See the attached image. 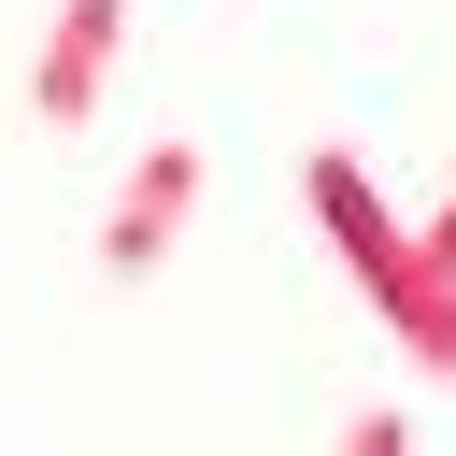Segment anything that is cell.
Returning a JSON list of instances; mask_svg holds the SVG:
<instances>
[{
  "label": "cell",
  "instance_id": "6da1fadb",
  "mask_svg": "<svg viewBox=\"0 0 456 456\" xmlns=\"http://www.w3.org/2000/svg\"><path fill=\"white\" fill-rule=\"evenodd\" d=\"M185 214H200V142H142L128 185H114V214H100V271L142 285V271L185 242Z\"/></svg>",
  "mask_w": 456,
  "mask_h": 456
},
{
  "label": "cell",
  "instance_id": "7a4b0ae2",
  "mask_svg": "<svg viewBox=\"0 0 456 456\" xmlns=\"http://www.w3.org/2000/svg\"><path fill=\"white\" fill-rule=\"evenodd\" d=\"M299 185H314V228H328V256H342V271H356V285H370V299L399 314V271H413V228L385 214V185H370V171H356L342 142H328V157H314Z\"/></svg>",
  "mask_w": 456,
  "mask_h": 456
},
{
  "label": "cell",
  "instance_id": "3957f363",
  "mask_svg": "<svg viewBox=\"0 0 456 456\" xmlns=\"http://www.w3.org/2000/svg\"><path fill=\"white\" fill-rule=\"evenodd\" d=\"M114 57H128V0H57V28L28 57V114L43 128H86L114 100Z\"/></svg>",
  "mask_w": 456,
  "mask_h": 456
},
{
  "label": "cell",
  "instance_id": "277c9868",
  "mask_svg": "<svg viewBox=\"0 0 456 456\" xmlns=\"http://www.w3.org/2000/svg\"><path fill=\"white\" fill-rule=\"evenodd\" d=\"M428 285H456V200H442V214H428V228H413V271H399V314H413V299H428Z\"/></svg>",
  "mask_w": 456,
  "mask_h": 456
}]
</instances>
